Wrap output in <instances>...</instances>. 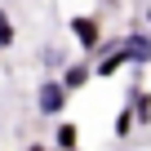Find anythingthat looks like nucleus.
<instances>
[{
  "label": "nucleus",
  "mask_w": 151,
  "mask_h": 151,
  "mask_svg": "<svg viewBox=\"0 0 151 151\" xmlns=\"http://www.w3.org/2000/svg\"><path fill=\"white\" fill-rule=\"evenodd\" d=\"M71 36H76V45H80L85 53H93V49L102 45V27H98V18H89V14H76V18H71Z\"/></svg>",
  "instance_id": "obj_1"
},
{
  "label": "nucleus",
  "mask_w": 151,
  "mask_h": 151,
  "mask_svg": "<svg viewBox=\"0 0 151 151\" xmlns=\"http://www.w3.org/2000/svg\"><path fill=\"white\" fill-rule=\"evenodd\" d=\"M36 107H40V116H62V107H67V89H62V80H45L40 93H36Z\"/></svg>",
  "instance_id": "obj_2"
},
{
  "label": "nucleus",
  "mask_w": 151,
  "mask_h": 151,
  "mask_svg": "<svg viewBox=\"0 0 151 151\" xmlns=\"http://www.w3.org/2000/svg\"><path fill=\"white\" fill-rule=\"evenodd\" d=\"M124 62H129V49H124V40H111V45H107V53L98 58L93 76H116V71H120Z\"/></svg>",
  "instance_id": "obj_3"
},
{
  "label": "nucleus",
  "mask_w": 151,
  "mask_h": 151,
  "mask_svg": "<svg viewBox=\"0 0 151 151\" xmlns=\"http://www.w3.org/2000/svg\"><path fill=\"white\" fill-rule=\"evenodd\" d=\"M124 49H129V62L151 67V36H147V31H129V36H124Z\"/></svg>",
  "instance_id": "obj_4"
},
{
  "label": "nucleus",
  "mask_w": 151,
  "mask_h": 151,
  "mask_svg": "<svg viewBox=\"0 0 151 151\" xmlns=\"http://www.w3.org/2000/svg\"><path fill=\"white\" fill-rule=\"evenodd\" d=\"M89 76H93V67L89 62H71L62 76H58V80H62V89L71 93V89H80V85H89Z\"/></svg>",
  "instance_id": "obj_5"
},
{
  "label": "nucleus",
  "mask_w": 151,
  "mask_h": 151,
  "mask_svg": "<svg viewBox=\"0 0 151 151\" xmlns=\"http://www.w3.org/2000/svg\"><path fill=\"white\" fill-rule=\"evenodd\" d=\"M129 107H133V120H138V124H151V93L133 89V102H129Z\"/></svg>",
  "instance_id": "obj_6"
},
{
  "label": "nucleus",
  "mask_w": 151,
  "mask_h": 151,
  "mask_svg": "<svg viewBox=\"0 0 151 151\" xmlns=\"http://www.w3.org/2000/svg\"><path fill=\"white\" fill-rule=\"evenodd\" d=\"M76 138H80V133H76V124H58L53 147H58V151H67V147H76Z\"/></svg>",
  "instance_id": "obj_7"
},
{
  "label": "nucleus",
  "mask_w": 151,
  "mask_h": 151,
  "mask_svg": "<svg viewBox=\"0 0 151 151\" xmlns=\"http://www.w3.org/2000/svg\"><path fill=\"white\" fill-rule=\"evenodd\" d=\"M9 45H14V18L0 9V49H9Z\"/></svg>",
  "instance_id": "obj_8"
},
{
  "label": "nucleus",
  "mask_w": 151,
  "mask_h": 151,
  "mask_svg": "<svg viewBox=\"0 0 151 151\" xmlns=\"http://www.w3.org/2000/svg\"><path fill=\"white\" fill-rule=\"evenodd\" d=\"M133 129V107H120V116H116V138H124Z\"/></svg>",
  "instance_id": "obj_9"
},
{
  "label": "nucleus",
  "mask_w": 151,
  "mask_h": 151,
  "mask_svg": "<svg viewBox=\"0 0 151 151\" xmlns=\"http://www.w3.org/2000/svg\"><path fill=\"white\" fill-rule=\"evenodd\" d=\"M58 62H62V49H58V45H49V49H45V67H49V71H53V67H58Z\"/></svg>",
  "instance_id": "obj_10"
},
{
  "label": "nucleus",
  "mask_w": 151,
  "mask_h": 151,
  "mask_svg": "<svg viewBox=\"0 0 151 151\" xmlns=\"http://www.w3.org/2000/svg\"><path fill=\"white\" fill-rule=\"evenodd\" d=\"M27 151H49V147H45V142H31V147H27Z\"/></svg>",
  "instance_id": "obj_11"
},
{
  "label": "nucleus",
  "mask_w": 151,
  "mask_h": 151,
  "mask_svg": "<svg viewBox=\"0 0 151 151\" xmlns=\"http://www.w3.org/2000/svg\"><path fill=\"white\" fill-rule=\"evenodd\" d=\"M147 27H151V5H147Z\"/></svg>",
  "instance_id": "obj_12"
},
{
  "label": "nucleus",
  "mask_w": 151,
  "mask_h": 151,
  "mask_svg": "<svg viewBox=\"0 0 151 151\" xmlns=\"http://www.w3.org/2000/svg\"><path fill=\"white\" fill-rule=\"evenodd\" d=\"M67 151H80V147H67Z\"/></svg>",
  "instance_id": "obj_13"
}]
</instances>
